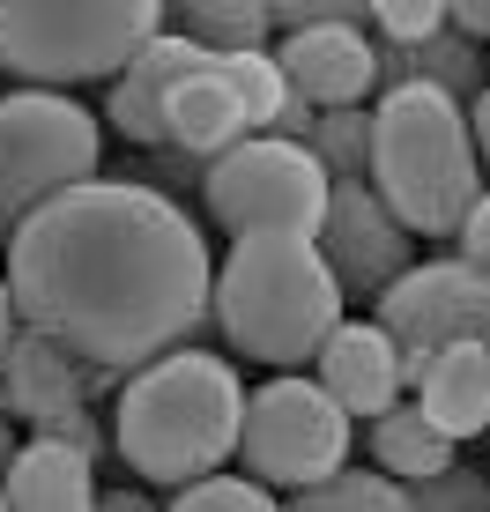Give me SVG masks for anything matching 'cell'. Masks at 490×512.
Returning <instances> with one entry per match:
<instances>
[{"mask_svg":"<svg viewBox=\"0 0 490 512\" xmlns=\"http://www.w3.org/2000/svg\"><path fill=\"white\" fill-rule=\"evenodd\" d=\"M8 297L15 320L90 372H142L171 349H208V260L201 223L179 201L134 186L90 179L38 216L8 245Z\"/></svg>","mask_w":490,"mask_h":512,"instance_id":"1","label":"cell"},{"mask_svg":"<svg viewBox=\"0 0 490 512\" xmlns=\"http://www.w3.org/2000/svg\"><path fill=\"white\" fill-rule=\"evenodd\" d=\"M245 379L223 349H171L119 379L112 394V453L156 490H194L238 453Z\"/></svg>","mask_w":490,"mask_h":512,"instance_id":"2","label":"cell"},{"mask_svg":"<svg viewBox=\"0 0 490 512\" xmlns=\"http://www.w3.org/2000/svg\"><path fill=\"white\" fill-rule=\"evenodd\" d=\"M342 320L349 305L312 238H231L208 282V327L216 342H231L238 364L305 372Z\"/></svg>","mask_w":490,"mask_h":512,"instance_id":"3","label":"cell"},{"mask_svg":"<svg viewBox=\"0 0 490 512\" xmlns=\"http://www.w3.org/2000/svg\"><path fill=\"white\" fill-rule=\"evenodd\" d=\"M387 216L409 238H461L468 208L483 193V164L468 141V112L439 90H394L372 97V179Z\"/></svg>","mask_w":490,"mask_h":512,"instance_id":"4","label":"cell"},{"mask_svg":"<svg viewBox=\"0 0 490 512\" xmlns=\"http://www.w3.org/2000/svg\"><path fill=\"white\" fill-rule=\"evenodd\" d=\"M156 30V0H0V75H15V90L119 82Z\"/></svg>","mask_w":490,"mask_h":512,"instance_id":"5","label":"cell"},{"mask_svg":"<svg viewBox=\"0 0 490 512\" xmlns=\"http://www.w3.org/2000/svg\"><path fill=\"white\" fill-rule=\"evenodd\" d=\"M104 179V127L90 104L60 90L0 97V245H15L30 216L60 193Z\"/></svg>","mask_w":490,"mask_h":512,"instance_id":"6","label":"cell"},{"mask_svg":"<svg viewBox=\"0 0 490 512\" xmlns=\"http://www.w3.org/2000/svg\"><path fill=\"white\" fill-rule=\"evenodd\" d=\"M357 423L335 409L312 372H275L268 386H245V423H238V461L260 490H320L327 475L349 468Z\"/></svg>","mask_w":490,"mask_h":512,"instance_id":"7","label":"cell"},{"mask_svg":"<svg viewBox=\"0 0 490 512\" xmlns=\"http://www.w3.org/2000/svg\"><path fill=\"white\" fill-rule=\"evenodd\" d=\"M327 171L312 164V149L275 134H245L238 149L208 156L201 171V208L231 238H312L327 216Z\"/></svg>","mask_w":490,"mask_h":512,"instance_id":"8","label":"cell"},{"mask_svg":"<svg viewBox=\"0 0 490 512\" xmlns=\"http://www.w3.org/2000/svg\"><path fill=\"white\" fill-rule=\"evenodd\" d=\"M372 327L401 349V386L416 394V379H424V364L439 357V349H461V342L490 349V275L468 268L461 253L416 260L372 305Z\"/></svg>","mask_w":490,"mask_h":512,"instance_id":"9","label":"cell"},{"mask_svg":"<svg viewBox=\"0 0 490 512\" xmlns=\"http://www.w3.org/2000/svg\"><path fill=\"white\" fill-rule=\"evenodd\" d=\"M312 245H320L342 305H379V297L416 268V238L387 216V201H379L372 186H335L327 193V216H320V231H312Z\"/></svg>","mask_w":490,"mask_h":512,"instance_id":"10","label":"cell"},{"mask_svg":"<svg viewBox=\"0 0 490 512\" xmlns=\"http://www.w3.org/2000/svg\"><path fill=\"white\" fill-rule=\"evenodd\" d=\"M119 379L112 372H90L82 357H67L60 342H45V334H15L8 342V364H0V416L8 423H30V431H45L52 416L67 409H97V401H112Z\"/></svg>","mask_w":490,"mask_h":512,"instance_id":"11","label":"cell"},{"mask_svg":"<svg viewBox=\"0 0 490 512\" xmlns=\"http://www.w3.org/2000/svg\"><path fill=\"white\" fill-rule=\"evenodd\" d=\"M275 67H283V90L312 112H357V104L379 97L372 82V38L357 23H312V30H290L275 38Z\"/></svg>","mask_w":490,"mask_h":512,"instance_id":"12","label":"cell"},{"mask_svg":"<svg viewBox=\"0 0 490 512\" xmlns=\"http://www.w3.org/2000/svg\"><path fill=\"white\" fill-rule=\"evenodd\" d=\"M312 379L335 394V409L349 423H379L387 409L409 401V386H401V349L372 320H342L327 334V349L312 357Z\"/></svg>","mask_w":490,"mask_h":512,"instance_id":"13","label":"cell"},{"mask_svg":"<svg viewBox=\"0 0 490 512\" xmlns=\"http://www.w3.org/2000/svg\"><path fill=\"white\" fill-rule=\"evenodd\" d=\"M201 60H216V52H201L194 38H179V30H156L127 60V75L104 90V127L119 141H134V149H164V97L179 90V75H194Z\"/></svg>","mask_w":490,"mask_h":512,"instance_id":"14","label":"cell"},{"mask_svg":"<svg viewBox=\"0 0 490 512\" xmlns=\"http://www.w3.org/2000/svg\"><path fill=\"white\" fill-rule=\"evenodd\" d=\"M372 82H379V97H394V90H439V97H453L468 112V104L490 90V52L476 38H453V30H439V38H424L409 52L372 45Z\"/></svg>","mask_w":490,"mask_h":512,"instance_id":"15","label":"cell"},{"mask_svg":"<svg viewBox=\"0 0 490 512\" xmlns=\"http://www.w3.org/2000/svg\"><path fill=\"white\" fill-rule=\"evenodd\" d=\"M416 416L446 438V446H468V438L490 431V349L483 342H461V349H439L416 379Z\"/></svg>","mask_w":490,"mask_h":512,"instance_id":"16","label":"cell"},{"mask_svg":"<svg viewBox=\"0 0 490 512\" xmlns=\"http://www.w3.org/2000/svg\"><path fill=\"white\" fill-rule=\"evenodd\" d=\"M238 141H245V112H238L231 82H223V67L201 60L194 75H179V90L164 97V149L208 164V156L238 149Z\"/></svg>","mask_w":490,"mask_h":512,"instance_id":"17","label":"cell"},{"mask_svg":"<svg viewBox=\"0 0 490 512\" xmlns=\"http://www.w3.org/2000/svg\"><path fill=\"white\" fill-rule=\"evenodd\" d=\"M8 490V512H97V468L82 461L75 446H52V438H30L23 453L0 475Z\"/></svg>","mask_w":490,"mask_h":512,"instance_id":"18","label":"cell"},{"mask_svg":"<svg viewBox=\"0 0 490 512\" xmlns=\"http://www.w3.org/2000/svg\"><path fill=\"white\" fill-rule=\"evenodd\" d=\"M364 453H372V468L387 475V483H401V490L439 483V475L461 461V446H446V438L416 416V401H401V409H387L379 423H364Z\"/></svg>","mask_w":490,"mask_h":512,"instance_id":"19","label":"cell"},{"mask_svg":"<svg viewBox=\"0 0 490 512\" xmlns=\"http://www.w3.org/2000/svg\"><path fill=\"white\" fill-rule=\"evenodd\" d=\"M164 30L194 38L201 52H268L275 30H268V0H179L164 8Z\"/></svg>","mask_w":490,"mask_h":512,"instance_id":"20","label":"cell"},{"mask_svg":"<svg viewBox=\"0 0 490 512\" xmlns=\"http://www.w3.org/2000/svg\"><path fill=\"white\" fill-rule=\"evenodd\" d=\"M312 164L327 171V186H364L372 179V104H357V112H320V127H312Z\"/></svg>","mask_w":490,"mask_h":512,"instance_id":"21","label":"cell"},{"mask_svg":"<svg viewBox=\"0 0 490 512\" xmlns=\"http://www.w3.org/2000/svg\"><path fill=\"white\" fill-rule=\"evenodd\" d=\"M283 512H416V505H409V490L387 483L379 468H342V475H327L320 490H297Z\"/></svg>","mask_w":490,"mask_h":512,"instance_id":"22","label":"cell"},{"mask_svg":"<svg viewBox=\"0 0 490 512\" xmlns=\"http://www.w3.org/2000/svg\"><path fill=\"white\" fill-rule=\"evenodd\" d=\"M216 67H223V82H231V97H238V112H245V134H268L275 112L290 104L275 52H223Z\"/></svg>","mask_w":490,"mask_h":512,"instance_id":"23","label":"cell"},{"mask_svg":"<svg viewBox=\"0 0 490 512\" xmlns=\"http://www.w3.org/2000/svg\"><path fill=\"white\" fill-rule=\"evenodd\" d=\"M164 512H283L275 490H260L253 475H208L194 490H171Z\"/></svg>","mask_w":490,"mask_h":512,"instance_id":"24","label":"cell"},{"mask_svg":"<svg viewBox=\"0 0 490 512\" xmlns=\"http://www.w3.org/2000/svg\"><path fill=\"white\" fill-rule=\"evenodd\" d=\"M364 23L379 30L372 45L409 52V45H424V38H439V30H446V8H439V0H372V15H364Z\"/></svg>","mask_w":490,"mask_h":512,"instance_id":"25","label":"cell"},{"mask_svg":"<svg viewBox=\"0 0 490 512\" xmlns=\"http://www.w3.org/2000/svg\"><path fill=\"white\" fill-rule=\"evenodd\" d=\"M409 505H416V512H490V475L468 468V461H453L439 483H416Z\"/></svg>","mask_w":490,"mask_h":512,"instance_id":"26","label":"cell"},{"mask_svg":"<svg viewBox=\"0 0 490 512\" xmlns=\"http://www.w3.org/2000/svg\"><path fill=\"white\" fill-rule=\"evenodd\" d=\"M38 438H52V446H75L90 468H97V461H119V453H112V423H104L97 409H67V416H52Z\"/></svg>","mask_w":490,"mask_h":512,"instance_id":"27","label":"cell"},{"mask_svg":"<svg viewBox=\"0 0 490 512\" xmlns=\"http://www.w3.org/2000/svg\"><path fill=\"white\" fill-rule=\"evenodd\" d=\"M453 245H461L468 268H483V275H490V186L476 193V208H468V223H461V238H453Z\"/></svg>","mask_w":490,"mask_h":512,"instance_id":"28","label":"cell"},{"mask_svg":"<svg viewBox=\"0 0 490 512\" xmlns=\"http://www.w3.org/2000/svg\"><path fill=\"white\" fill-rule=\"evenodd\" d=\"M446 30H453V38L490 45V0H453V8H446Z\"/></svg>","mask_w":490,"mask_h":512,"instance_id":"29","label":"cell"},{"mask_svg":"<svg viewBox=\"0 0 490 512\" xmlns=\"http://www.w3.org/2000/svg\"><path fill=\"white\" fill-rule=\"evenodd\" d=\"M468 141H476V164H483V186H490V90L468 104Z\"/></svg>","mask_w":490,"mask_h":512,"instance_id":"30","label":"cell"},{"mask_svg":"<svg viewBox=\"0 0 490 512\" xmlns=\"http://www.w3.org/2000/svg\"><path fill=\"white\" fill-rule=\"evenodd\" d=\"M97 512H164V505H149L142 490H119L112 483V490H97Z\"/></svg>","mask_w":490,"mask_h":512,"instance_id":"31","label":"cell"},{"mask_svg":"<svg viewBox=\"0 0 490 512\" xmlns=\"http://www.w3.org/2000/svg\"><path fill=\"white\" fill-rule=\"evenodd\" d=\"M23 334V320H15V297H8V275H0V364H8V342Z\"/></svg>","mask_w":490,"mask_h":512,"instance_id":"32","label":"cell"},{"mask_svg":"<svg viewBox=\"0 0 490 512\" xmlns=\"http://www.w3.org/2000/svg\"><path fill=\"white\" fill-rule=\"evenodd\" d=\"M15 453H23V438H15V423L0 416V475H8V461H15Z\"/></svg>","mask_w":490,"mask_h":512,"instance_id":"33","label":"cell"},{"mask_svg":"<svg viewBox=\"0 0 490 512\" xmlns=\"http://www.w3.org/2000/svg\"><path fill=\"white\" fill-rule=\"evenodd\" d=\"M0 512H8V490H0Z\"/></svg>","mask_w":490,"mask_h":512,"instance_id":"34","label":"cell"}]
</instances>
